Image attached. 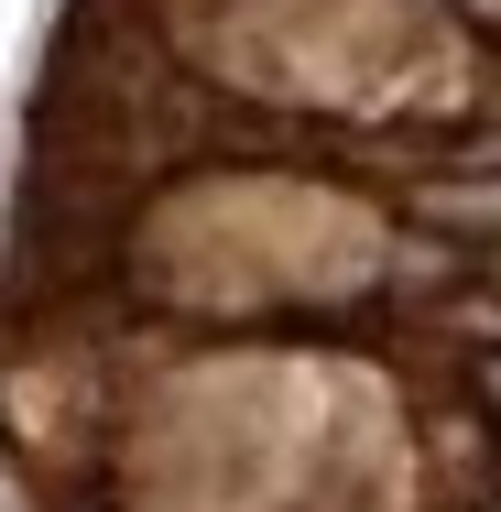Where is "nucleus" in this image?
<instances>
[{
    "instance_id": "obj_4",
    "label": "nucleus",
    "mask_w": 501,
    "mask_h": 512,
    "mask_svg": "<svg viewBox=\"0 0 501 512\" xmlns=\"http://www.w3.org/2000/svg\"><path fill=\"white\" fill-rule=\"evenodd\" d=\"M480 262H491V273H501V251H480Z\"/></svg>"
},
{
    "instance_id": "obj_5",
    "label": "nucleus",
    "mask_w": 501,
    "mask_h": 512,
    "mask_svg": "<svg viewBox=\"0 0 501 512\" xmlns=\"http://www.w3.org/2000/svg\"><path fill=\"white\" fill-rule=\"evenodd\" d=\"M491 491H501V458H491Z\"/></svg>"
},
{
    "instance_id": "obj_1",
    "label": "nucleus",
    "mask_w": 501,
    "mask_h": 512,
    "mask_svg": "<svg viewBox=\"0 0 501 512\" xmlns=\"http://www.w3.org/2000/svg\"><path fill=\"white\" fill-rule=\"evenodd\" d=\"M403 218H425L447 240H501V175H425V186H403Z\"/></svg>"
},
{
    "instance_id": "obj_3",
    "label": "nucleus",
    "mask_w": 501,
    "mask_h": 512,
    "mask_svg": "<svg viewBox=\"0 0 501 512\" xmlns=\"http://www.w3.org/2000/svg\"><path fill=\"white\" fill-rule=\"evenodd\" d=\"M480 393H491V404H501V360H491V371H480Z\"/></svg>"
},
{
    "instance_id": "obj_2",
    "label": "nucleus",
    "mask_w": 501,
    "mask_h": 512,
    "mask_svg": "<svg viewBox=\"0 0 501 512\" xmlns=\"http://www.w3.org/2000/svg\"><path fill=\"white\" fill-rule=\"evenodd\" d=\"M436 327H458V338H501V295H458V306H436Z\"/></svg>"
}]
</instances>
